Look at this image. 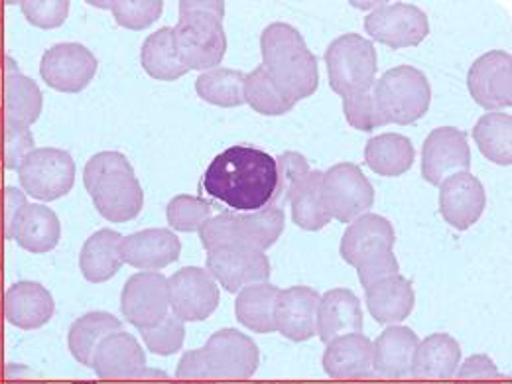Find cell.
I'll list each match as a JSON object with an SVG mask.
<instances>
[{
	"label": "cell",
	"instance_id": "1",
	"mask_svg": "<svg viewBox=\"0 0 512 384\" xmlns=\"http://www.w3.org/2000/svg\"><path fill=\"white\" fill-rule=\"evenodd\" d=\"M276 188V160L253 146L223 150L203 174L205 193L239 213H255L272 205Z\"/></svg>",
	"mask_w": 512,
	"mask_h": 384
},
{
	"label": "cell",
	"instance_id": "2",
	"mask_svg": "<svg viewBox=\"0 0 512 384\" xmlns=\"http://www.w3.org/2000/svg\"><path fill=\"white\" fill-rule=\"evenodd\" d=\"M260 52L268 79L286 99L298 103L318 91V60L294 26L286 22L266 26L260 38Z\"/></svg>",
	"mask_w": 512,
	"mask_h": 384
},
{
	"label": "cell",
	"instance_id": "3",
	"mask_svg": "<svg viewBox=\"0 0 512 384\" xmlns=\"http://www.w3.org/2000/svg\"><path fill=\"white\" fill-rule=\"evenodd\" d=\"M83 184L97 211L111 223H127L140 215L144 192L134 168L121 152H99L85 164Z\"/></svg>",
	"mask_w": 512,
	"mask_h": 384
},
{
	"label": "cell",
	"instance_id": "4",
	"mask_svg": "<svg viewBox=\"0 0 512 384\" xmlns=\"http://www.w3.org/2000/svg\"><path fill=\"white\" fill-rule=\"evenodd\" d=\"M225 4L219 0H182L174 28V48L182 65L192 69L219 67L227 54L223 28Z\"/></svg>",
	"mask_w": 512,
	"mask_h": 384
},
{
	"label": "cell",
	"instance_id": "5",
	"mask_svg": "<svg viewBox=\"0 0 512 384\" xmlns=\"http://www.w3.org/2000/svg\"><path fill=\"white\" fill-rule=\"evenodd\" d=\"M394 227L377 213H365L355 219L341 239V256L355 266L365 288L377 280L398 274L400 266L394 256Z\"/></svg>",
	"mask_w": 512,
	"mask_h": 384
},
{
	"label": "cell",
	"instance_id": "6",
	"mask_svg": "<svg viewBox=\"0 0 512 384\" xmlns=\"http://www.w3.org/2000/svg\"><path fill=\"white\" fill-rule=\"evenodd\" d=\"M286 217L278 205H268L255 213H221L207 219L199 233L205 251L239 245L256 251L270 249L284 233Z\"/></svg>",
	"mask_w": 512,
	"mask_h": 384
},
{
	"label": "cell",
	"instance_id": "7",
	"mask_svg": "<svg viewBox=\"0 0 512 384\" xmlns=\"http://www.w3.org/2000/svg\"><path fill=\"white\" fill-rule=\"evenodd\" d=\"M371 93L386 125L416 123L428 113L432 101V87L428 77L412 65H398L388 69L373 85Z\"/></svg>",
	"mask_w": 512,
	"mask_h": 384
},
{
	"label": "cell",
	"instance_id": "8",
	"mask_svg": "<svg viewBox=\"0 0 512 384\" xmlns=\"http://www.w3.org/2000/svg\"><path fill=\"white\" fill-rule=\"evenodd\" d=\"M325 65L329 87L343 99L369 93L377 77L375 44L359 34H343L329 44Z\"/></svg>",
	"mask_w": 512,
	"mask_h": 384
},
{
	"label": "cell",
	"instance_id": "9",
	"mask_svg": "<svg viewBox=\"0 0 512 384\" xmlns=\"http://www.w3.org/2000/svg\"><path fill=\"white\" fill-rule=\"evenodd\" d=\"M16 172L22 190L38 201H56L75 184V162L62 148L30 150Z\"/></svg>",
	"mask_w": 512,
	"mask_h": 384
},
{
	"label": "cell",
	"instance_id": "10",
	"mask_svg": "<svg viewBox=\"0 0 512 384\" xmlns=\"http://www.w3.org/2000/svg\"><path fill=\"white\" fill-rule=\"evenodd\" d=\"M209 379L247 381L255 377L260 365V351L253 337L237 329H219L199 349Z\"/></svg>",
	"mask_w": 512,
	"mask_h": 384
},
{
	"label": "cell",
	"instance_id": "11",
	"mask_svg": "<svg viewBox=\"0 0 512 384\" xmlns=\"http://www.w3.org/2000/svg\"><path fill=\"white\" fill-rule=\"evenodd\" d=\"M321 197L333 219L353 223L371 211L375 203V188L357 164L341 162L323 172Z\"/></svg>",
	"mask_w": 512,
	"mask_h": 384
},
{
	"label": "cell",
	"instance_id": "12",
	"mask_svg": "<svg viewBox=\"0 0 512 384\" xmlns=\"http://www.w3.org/2000/svg\"><path fill=\"white\" fill-rule=\"evenodd\" d=\"M367 34L392 50L420 46L430 34V22L422 8L408 2H388L375 8L365 20Z\"/></svg>",
	"mask_w": 512,
	"mask_h": 384
},
{
	"label": "cell",
	"instance_id": "13",
	"mask_svg": "<svg viewBox=\"0 0 512 384\" xmlns=\"http://www.w3.org/2000/svg\"><path fill=\"white\" fill-rule=\"evenodd\" d=\"M170 310L178 320H207L219 306L221 292L215 278L199 266L180 268L168 278Z\"/></svg>",
	"mask_w": 512,
	"mask_h": 384
},
{
	"label": "cell",
	"instance_id": "14",
	"mask_svg": "<svg viewBox=\"0 0 512 384\" xmlns=\"http://www.w3.org/2000/svg\"><path fill=\"white\" fill-rule=\"evenodd\" d=\"M170 296L168 278L160 272L142 270L132 274L121 294V312L136 329L158 325L168 316Z\"/></svg>",
	"mask_w": 512,
	"mask_h": 384
},
{
	"label": "cell",
	"instance_id": "15",
	"mask_svg": "<svg viewBox=\"0 0 512 384\" xmlns=\"http://www.w3.org/2000/svg\"><path fill=\"white\" fill-rule=\"evenodd\" d=\"M207 272L227 292L237 294L245 286L268 282L270 260L256 249L225 245L207 251Z\"/></svg>",
	"mask_w": 512,
	"mask_h": 384
},
{
	"label": "cell",
	"instance_id": "16",
	"mask_svg": "<svg viewBox=\"0 0 512 384\" xmlns=\"http://www.w3.org/2000/svg\"><path fill=\"white\" fill-rule=\"evenodd\" d=\"M471 150L467 134L455 127L432 130L422 148V176L432 186H442L453 174L469 172Z\"/></svg>",
	"mask_w": 512,
	"mask_h": 384
},
{
	"label": "cell",
	"instance_id": "17",
	"mask_svg": "<svg viewBox=\"0 0 512 384\" xmlns=\"http://www.w3.org/2000/svg\"><path fill=\"white\" fill-rule=\"evenodd\" d=\"M97 58L77 42L52 46L40 62L42 79L56 91L79 93L97 75Z\"/></svg>",
	"mask_w": 512,
	"mask_h": 384
},
{
	"label": "cell",
	"instance_id": "18",
	"mask_svg": "<svg viewBox=\"0 0 512 384\" xmlns=\"http://www.w3.org/2000/svg\"><path fill=\"white\" fill-rule=\"evenodd\" d=\"M467 87L473 101L489 113L509 109L512 105L511 54L501 50L483 54L469 69Z\"/></svg>",
	"mask_w": 512,
	"mask_h": 384
},
{
	"label": "cell",
	"instance_id": "19",
	"mask_svg": "<svg viewBox=\"0 0 512 384\" xmlns=\"http://www.w3.org/2000/svg\"><path fill=\"white\" fill-rule=\"evenodd\" d=\"M89 367L105 381L140 379L146 371V353L134 335L121 329L99 341Z\"/></svg>",
	"mask_w": 512,
	"mask_h": 384
},
{
	"label": "cell",
	"instance_id": "20",
	"mask_svg": "<svg viewBox=\"0 0 512 384\" xmlns=\"http://www.w3.org/2000/svg\"><path fill=\"white\" fill-rule=\"evenodd\" d=\"M487 205L485 188L471 172L453 174L440 186V211L442 217L457 231L473 227Z\"/></svg>",
	"mask_w": 512,
	"mask_h": 384
},
{
	"label": "cell",
	"instance_id": "21",
	"mask_svg": "<svg viewBox=\"0 0 512 384\" xmlns=\"http://www.w3.org/2000/svg\"><path fill=\"white\" fill-rule=\"evenodd\" d=\"M318 306L320 294L308 286L280 290L274 308L276 331L296 343L312 339L318 333Z\"/></svg>",
	"mask_w": 512,
	"mask_h": 384
},
{
	"label": "cell",
	"instance_id": "22",
	"mask_svg": "<svg viewBox=\"0 0 512 384\" xmlns=\"http://www.w3.org/2000/svg\"><path fill=\"white\" fill-rule=\"evenodd\" d=\"M323 369L335 381H361L373 377V341L365 333H349L327 343Z\"/></svg>",
	"mask_w": 512,
	"mask_h": 384
},
{
	"label": "cell",
	"instance_id": "23",
	"mask_svg": "<svg viewBox=\"0 0 512 384\" xmlns=\"http://www.w3.org/2000/svg\"><path fill=\"white\" fill-rule=\"evenodd\" d=\"M54 312V296L38 282L20 280L4 292L2 316L18 329H40L54 318Z\"/></svg>",
	"mask_w": 512,
	"mask_h": 384
},
{
	"label": "cell",
	"instance_id": "24",
	"mask_svg": "<svg viewBox=\"0 0 512 384\" xmlns=\"http://www.w3.org/2000/svg\"><path fill=\"white\" fill-rule=\"evenodd\" d=\"M420 339L406 325H390L373 343V375L379 379H408L412 377L414 355Z\"/></svg>",
	"mask_w": 512,
	"mask_h": 384
},
{
	"label": "cell",
	"instance_id": "25",
	"mask_svg": "<svg viewBox=\"0 0 512 384\" xmlns=\"http://www.w3.org/2000/svg\"><path fill=\"white\" fill-rule=\"evenodd\" d=\"M121 258L138 270L158 272L182 255V243L170 229H144L123 237Z\"/></svg>",
	"mask_w": 512,
	"mask_h": 384
},
{
	"label": "cell",
	"instance_id": "26",
	"mask_svg": "<svg viewBox=\"0 0 512 384\" xmlns=\"http://www.w3.org/2000/svg\"><path fill=\"white\" fill-rule=\"evenodd\" d=\"M2 113L8 121L30 128L42 115L44 97L36 81L26 77L18 64L10 58V62L4 65L2 73Z\"/></svg>",
	"mask_w": 512,
	"mask_h": 384
},
{
	"label": "cell",
	"instance_id": "27",
	"mask_svg": "<svg viewBox=\"0 0 512 384\" xmlns=\"http://www.w3.org/2000/svg\"><path fill=\"white\" fill-rule=\"evenodd\" d=\"M12 239L28 253L44 255L58 247L62 239V223L48 205L26 203L12 227Z\"/></svg>",
	"mask_w": 512,
	"mask_h": 384
},
{
	"label": "cell",
	"instance_id": "28",
	"mask_svg": "<svg viewBox=\"0 0 512 384\" xmlns=\"http://www.w3.org/2000/svg\"><path fill=\"white\" fill-rule=\"evenodd\" d=\"M363 308L359 298L347 288L325 292L318 306V335L327 345L335 337L349 333H363Z\"/></svg>",
	"mask_w": 512,
	"mask_h": 384
},
{
	"label": "cell",
	"instance_id": "29",
	"mask_svg": "<svg viewBox=\"0 0 512 384\" xmlns=\"http://www.w3.org/2000/svg\"><path fill=\"white\" fill-rule=\"evenodd\" d=\"M367 290V306L369 312L379 323H392L404 321L414 310L416 296L410 280L400 274H392L377 280Z\"/></svg>",
	"mask_w": 512,
	"mask_h": 384
},
{
	"label": "cell",
	"instance_id": "30",
	"mask_svg": "<svg viewBox=\"0 0 512 384\" xmlns=\"http://www.w3.org/2000/svg\"><path fill=\"white\" fill-rule=\"evenodd\" d=\"M461 365V347L448 333H434L420 341L412 377L426 381H448L455 377L457 367Z\"/></svg>",
	"mask_w": 512,
	"mask_h": 384
},
{
	"label": "cell",
	"instance_id": "31",
	"mask_svg": "<svg viewBox=\"0 0 512 384\" xmlns=\"http://www.w3.org/2000/svg\"><path fill=\"white\" fill-rule=\"evenodd\" d=\"M121 241L123 235L113 229H101L93 233L81 249L79 268L85 280L99 284L111 280L123 266L121 258Z\"/></svg>",
	"mask_w": 512,
	"mask_h": 384
},
{
	"label": "cell",
	"instance_id": "32",
	"mask_svg": "<svg viewBox=\"0 0 512 384\" xmlns=\"http://www.w3.org/2000/svg\"><path fill=\"white\" fill-rule=\"evenodd\" d=\"M416 158L414 144L408 136L386 132L373 136L365 146L367 166L386 178H396L406 174Z\"/></svg>",
	"mask_w": 512,
	"mask_h": 384
},
{
	"label": "cell",
	"instance_id": "33",
	"mask_svg": "<svg viewBox=\"0 0 512 384\" xmlns=\"http://www.w3.org/2000/svg\"><path fill=\"white\" fill-rule=\"evenodd\" d=\"M280 290L274 284L258 282L245 286L235 304V316L241 325L255 333H272L276 331L274 308Z\"/></svg>",
	"mask_w": 512,
	"mask_h": 384
},
{
	"label": "cell",
	"instance_id": "34",
	"mask_svg": "<svg viewBox=\"0 0 512 384\" xmlns=\"http://www.w3.org/2000/svg\"><path fill=\"white\" fill-rule=\"evenodd\" d=\"M123 323L109 312H89L73 321L67 333V345L73 359L85 367L91 365L95 347L109 333L121 331Z\"/></svg>",
	"mask_w": 512,
	"mask_h": 384
},
{
	"label": "cell",
	"instance_id": "35",
	"mask_svg": "<svg viewBox=\"0 0 512 384\" xmlns=\"http://www.w3.org/2000/svg\"><path fill=\"white\" fill-rule=\"evenodd\" d=\"M140 64L150 77L160 81H174L188 73L174 48V28H160L144 40Z\"/></svg>",
	"mask_w": 512,
	"mask_h": 384
},
{
	"label": "cell",
	"instance_id": "36",
	"mask_svg": "<svg viewBox=\"0 0 512 384\" xmlns=\"http://www.w3.org/2000/svg\"><path fill=\"white\" fill-rule=\"evenodd\" d=\"M321 178L323 172H308L288 197L292 219L304 231H320L331 221L321 197Z\"/></svg>",
	"mask_w": 512,
	"mask_h": 384
},
{
	"label": "cell",
	"instance_id": "37",
	"mask_svg": "<svg viewBox=\"0 0 512 384\" xmlns=\"http://www.w3.org/2000/svg\"><path fill=\"white\" fill-rule=\"evenodd\" d=\"M197 95L217 107H241L245 105V73L229 67H213L199 73L195 81Z\"/></svg>",
	"mask_w": 512,
	"mask_h": 384
},
{
	"label": "cell",
	"instance_id": "38",
	"mask_svg": "<svg viewBox=\"0 0 512 384\" xmlns=\"http://www.w3.org/2000/svg\"><path fill=\"white\" fill-rule=\"evenodd\" d=\"M473 138L481 154L499 164H512V117L507 113H487L473 128Z\"/></svg>",
	"mask_w": 512,
	"mask_h": 384
},
{
	"label": "cell",
	"instance_id": "39",
	"mask_svg": "<svg viewBox=\"0 0 512 384\" xmlns=\"http://www.w3.org/2000/svg\"><path fill=\"white\" fill-rule=\"evenodd\" d=\"M245 103L253 111L266 117L286 115L296 105L274 87L262 65H258L249 75H245Z\"/></svg>",
	"mask_w": 512,
	"mask_h": 384
},
{
	"label": "cell",
	"instance_id": "40",
	"mask_svg": "<svg viewBox=\"0 0 512 384\" xmlns=\"http://www.w3.org/2000/svg\"><path fill=\"white\" fill-rule=\"evenodd\" d=\"M211 211V203H207L205 199L182 193L170 199L166 207V217L174 231L193 233L199 231L207 219H211Z\"/></svg>",
	"mask_w": 512,
	"mask_h": 384
},
{
	"label": "cell",
	"instance_id": "41",
	"mask_svg": "<svg viewBox=\"0 0 512 384\" xmlns=\"http://www.w3.org/2000/svg\"><path fill=\"white\" fill-rule=\"evenodd\" d=\"M30 150H34V136L30 128L8 121L0 109V166L6 170H18Z\"/></svg>",
	"mask_w": 512,
	"mask_h": 384
},
{
	"label": "cell",
	"instance_id": "42",
	"mask_svg": "<svg viewBox=\"0 0 512 384\" xmlns=\"http://www.w3.org/2000/svg\"><path fill=\"white\" fill-rule=\"evenodd\" d=\"M103 8H111L119 26L128 30H144L158 22L164 12L162 0H113Z\"/></svg>",
	"mask_w": 512,
	"mask_h": 384
},
{
	"label": "cell",
	"instance_id": "43",
	"mask_svg": "<svg viewBox=\"0 0 512 384\" xmlns=\"http://www.w3.org/2000/svg\"><path fill=\"white\" fill-rule=\"evenodd\" d=\"M142 341L146 343L148 351L160 357H170L184 347L186 341V325L178 320L174 314L166 316L154 327L142 329Z\"/></svg>",
	"mask_w": 512,
	"mask_h": 384
},
{
	"label": "cell",
	"instance_id": "44",
	"mask_svg": "<svg viewBox=\"0 0 512 384\" xmlns=\"http://www.w3.org/2000/svg\"><path fill=\"white\" fill-rule=\"evenodd\" d=\"M343 113L351 127L363 130V132H373V130L386 125L377 105H375L371 91L355 95V97H347L343 101Z\"/></svg>",
	"mask_w": 512,
	"mask_h": 384
},
{
	"label": "cell",
	"instance_id": "45",
	"mask_svg": "<svg viewBox=\"0 0 512 384\" xmlns=\"http://www.w3.org/2000/svg\"><path fill=\"white\" fill-rule=\"evenodd\" d=\"M276 160V170H278V188L272 205H276L278 201H288L292 188L310 172V164L306 160V156L298 154V152H284L280 154Z\"/></svg>",
	"mask_w": 512,
	"mask_h": 384
},
{
	"label": "cell",
	"instance_id": "46",
	"mask_svg": "<svg viewBox=\"0 0 512 384\" xmlns=\"http://www.w3.org/2000/svg\"><path fill=\"white\" fill-rule=\"evenodd\" d=\"M69 2L67 0H54V2H40V0H24L20 2V10L32 26L52 30L60 28L69 16Z\"/></svg>",
	"mask_w": 512,
	"mask_h": 384
},
{
	"label": "cell",
	"instance_id": "47",
	"mask_svg": "<svg viewBox=\"0 0 512 384\" xmlns=\"http://www.w3.org/2000/svg\"><path fill=\"white\" fill-rule=\"evenodd\" d=\"M26 203H28L26 195L20 190L16 188L0 190V249L8 239H12L14 221Z\"/></svg>",
	"mask_w": 512,
	"mask_h": 384
},
{
	"label": "cell",
	"instance_id": "48",
	"mask_svg": "<svg viewBox=\"0 0 512 384\" xmlns=\"http://www.w3.org/2000/svg\"><path fill=\"white\" fill-rule=\"evenodd\" d=\"M455 375L459 383H491L501 379V371L487 355H471L467 361H463V365L457 367Z\"/></svg>",
	"mask_w": 512,
	"mask_h": 384
},
{
	"label": "cell",
	"instance_id": "49",
	"mask_svg": "<svg viewBox=\"0 0 512 384\" xmlns=\"http://www.w3.org/2000/svg\"><path fill=\"white\" fill-rule=\"evenodd\" d=\"M176 384H213L199 349L184 353V357L180 359L176 371Z\"/></svg>",
	"mask_w": 512,
	"mask_h": 384
},
{
	"label": "cell",
	"instance_id": "50",
	"mask_svg": "<svg viewBox=\"0 0 512 384\" xmlns=\"http://www.w3.org/2000/svg\"><path fill=\"white\" fill-rule=\"evenodd\" d=\"M2 377L8 381V384H44L32 369L24 365H14V363L4 365Z\"/></svg>",
	"mask_w": 512,
	"mask_h": 384
},
{
	"label": "cell",
	"instance_id": "51",
	"mask_svg": "<svg viewBox=\"0 0 512 384\" xmlns=\"http://www.w3.org/2000/svg\"><path fill=\"white\" fill-rule=\"evenodd\" d=\"M10 62V58L4 52V28H2V18H0V69H4V65Z\"/></svg>",
	"mask_w": 512,
	"mask_h": 384
},
{
	"label": "cell",
	"instance_id": "52",
	"mask_svg": "<svg viewBox=\"0 0 512 384\" xmlns=\"http://www.w3.org/2000/svg\"><path fill=\"white\" fill-rule=\"evenodd\" d=\"M4 375V339H2V327H0V379Z\"/></svg>",
	"mask_w": 512,
	"mask_h": 384
},
{
	"label": "cell",
	"instance_id": "53",
	"mask_svg": "<svg viewBox=\"0 0 512 384\" xmlns=\"http://www.w3.org/2000/svg\"><path fill=\"white\" fill-rule=\"evenodd\" d=\"M2 310H4V290H2V278H0V320L4 318Z\"/></svg>",
	"mask_w": 512,
	"mask_h": 384
},
{
	"label": "cell",
	"instance_id": "54",
	"mask_svg": "<svg viewBox=\"0 0 512 384\" xmlns=\"http://www.w3.org/2000/svg\"><path fill=\"white\" fill-rule=\"evenodd\" d=\"M459 384H479V383H459ZM481 384H495V383H481Z\"/></svg>",
	"mask_w": 512,
	"mask_h": 384
}]
</instances>
